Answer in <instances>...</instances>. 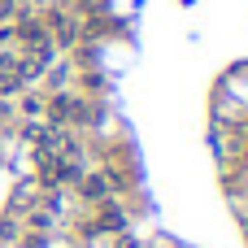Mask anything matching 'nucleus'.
I'll return each mask as SVG.
<instances>
[{
  "label": "nucleus",
  "instance_id": "nucleus-1",
  "mask_svg": "<svg viewBox=\"0 0 248 248\" xmlns=\"http://www.w3.org/2000/svg\"><path fill=\"white\" fill-rule=\"evenodd\" d=\"M74 187H78V196H83V201H92V205H105V201L113 196L109 174H78V179H74Z\"/></svg>",
  "mask_w": 248,
  "mask_h": 248
}]
</instances>
